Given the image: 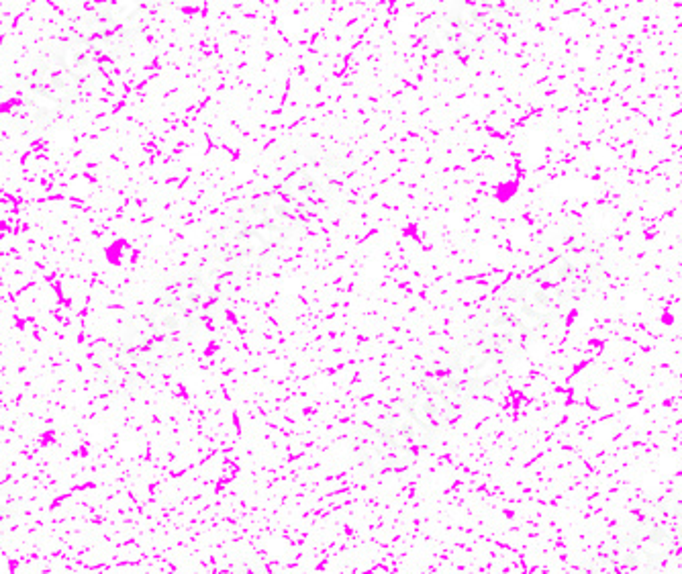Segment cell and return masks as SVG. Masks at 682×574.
Returning <instances> with one entry per match:
<instances>
[{"instance_id":"obj_1","label":"cell","mask_w":682,"mask_h":574,"mask_svg":"<svg viewBox=\"0 0 682 574\" xmlns=\"http://www.w3.org/2000/svg\"><path fill=\"white\" fill-rule=\"evenodd\" d=\"M333 166L323 162H313L307 166L292 170L289 176L280 182L278 192H282L286 198L297 203L300 209L321 203L327 197L329 189L333 184Z\"/></svg>"},{"instance_id":"obj_2","label":"cell","mask_w":682,"mask_h":574,"mask_svg":"<svg viewBox=\"0 0 682 574\" xmlns=\"http://www.w3.org/2000/svg\"><path fill=\"white\" fill-rule=\"evenodd\" d=\"M265 252H268V246L240 217L227 224L219 233L217 254L225 257L235 270L254 266Z\"/></svg>"},{"instance_id":"obj_3","label":"cell","mask_w":682,"mask_h":574,"mask_svg":"<svg viewBox=\"0 0 682 574\" xmlns=\"http://www.w3.org/2000/svg\"><path fill=\"white\" fill-rule=\"evenodd\" d=\"M392 443H397L399 448L407 452H417L427 446L429 442V429H425L421 423L413 418V413L408 411L407 403H394L391 405L389 411L384 415V423L380 427Z\"/></svg>"},{"instance_id":"obj_4","label":"cell","mask_w":682,"mask_h":574,"mask_svg":"<svg viewBox=\"0 0 682 574\" xmlns=\"http://www.w3.org/2000/svg\"><path fill=\"white\" fill-rule=\"evenodd\" d=\"M526 325L507 313H499L488 317L484 323L480 343L488 348L497 358H511L526 343Z\"/></svg>"},{"instance_id":"obj_5","label":"cell","mask_w":682,"mask_h":574,"mask_svg":"<svg viewBox=\"0 0 682 574\" xmlns=\"http://www.w3.org/2000/svg\"><path fill=\"white\" fill-rule=\"evenodd\" d=\"M408 411L413 413V418L417 419L423 427L434 432V429L448 427L456 418V407H451L442 394L427 389H417L411 393V397L407 401Z\"/></svg>"},{"instance_id":"obj_6","label":"cell","mask_w":682,"mask_h":574,"mask_svg":"<svg viewBox=\"0 0 682 574\" xmlns=\"http://www.w3.org/2000/svg\"><path fill=\"white\" fill-rule=\"evenodd\" d=\"M362 458L375 470H403L413 462L415 454L399 448L380 429H375L362 442Z\"/></svg>"},{"instance_id":"obj_7","label":"cell","mask_w":682,"mask_h":574,"mask_svg":"<svg viewBox=\"0 0 682 574\" xmlns=\"http://www.w3.org/2000/svg\"><path fill=\"white\" fill-rule=\"evenodd\" d=\"M454 364L474 384L491 383L501 372V358L494 356L483 343H468L459 348Z\"/></svg>"},{"instance_id":"obj_8","label":"cell","mask_w":682,"mask_h":574,"mask_svg":"<svg viewBox=\"0 0 682 574\" xmlns=\"http://www.w3.org/2000/svg\"><path fill=\"white\" fill-rule=\"evenodd\" d=\"M425 386L435 391L437 394H442L451 407L458 409L472 397L474 386L476 384H474L456 364H451L446 366V368H437L432 375H427Z\"/></svg>"},{"instance_id":"obj_9","label":"cell","mask_w":682,"mask_h":574,"mask_svg":"<svg viewBox=\"0 0 682 574\" xmlns=\"http://www.w3.org/2000/svg\"><path fill=\"white\" fill-rule=\"evenodd\" d=\"M446 17L450 21L464 29L466 33L472 35L474 39L483 38L488 31H493V27L499 23V11L497 6L488 3H468V4H456L446 11Z\"/></svg>"},{"instance_id":"obj_10","label":"cell","mask_w":682,"mask_h":574,"mask_svg":"<svg viewBox=\"0 0 682 574\" xmlns=\"http://www.w3.org/2000/svg\"><path fill=\"white\" fill-rule=\"evenodd\" d=\"M125 351L139 364L154 366L166 360L170 343L164 342L162 337L154 332L152 325L146 323V325L133 327L131 332H129V340L125 342Z\"/></svg>"},{"instance_id":"obj_11","label":"cell","mask_w":682,"mask_h":574,"mask_svg":"<svg viewBox=\"0 0 682 574\" xmlns=\"http://www.w3.org/2000/svg\"><path fill=\"white\" fill-rule=\"evenodd\" d=\"M537 281L550 284L562 297H574L585 289V276L578 268L564 256L550 257L543 266L537 270Z\"/></svg>"},{"instance_id":"obj_12","label":"cell","mask_w":682,"mask_h":574,"mask_svg":"<svg viewBox=\"0 0 682 574\" xmlns=\"http://www.w3.org/2000/svg\"><path fill=\"white\" fill-rule=\"evenodd\" d=\"M149 325L154 332L168 343L182 342L190 333L192 319L186 315L182 308H178L174 303H160L149 313Z\"/></svg>"},{"instance_id":"obj_13","label":"cell","mask_w":682,"mask_h":574,"mask_svg":"<svg viewBox=\"0 0 682 574\" xmlns=\"http://www.w3.org/2000/svg\"><path fill=\"white\" fill-rule=\"evenodd\" d=\"M562 300H564L562 294H560L556 289H551L550 284L537 281V278L523 284L521 294H519L521 307L537 321L551 317V315L558 313V308L562 307Z\"/></svg>"},{"instance_id":"obj_14","label":"cell","mask_w":682,"mask_h":574,"mask_svg":"<svg viewBox=\"0 0 682 574\" xmlns=\"http://www.w3.org/2000/svg\"><path fill=\"white\" fill-rule=\"evenodd\" d=\"M213 299H215L213 291L206 289L198 278H192V281H184L182 284L176 286L174 292H172L170 303H174L178 308H182L190 319H200L209 313Z\"/></svg>"},{"instance_id":"obj_15","label":"cell","mask_w":682,"mask_h":574,"mask_svg":"<svg viewBox=\"0 0 682 574\" xmlns=\"http://www.w3.org/2000/svg\"><path fill=\"white\" fill-rule=\"evenodd\" d=\"M256 203L265 217L284 233L297 225L300 215H303V209H300L297 203H292L290 198H286L282 192H272V195L260 197L256 198Z\"/></svg>"},{"instance_id":"obj_16","label":"cell","mask_w":682,"mask_h":574,"mask_svg":"<svg viewBox=\"0 0 682 574\" xmlns=\"http://www.w3.org/2000/svg\"><path fill=\"white\" fill-rule=\"evenodd\" d=\"M434 39L437 41L442 52L451 54V55H464L472 52L474 46V38L459 29L454 21H450L446 14L437 21V25L434 29Z\"/></svg>"},{"instance_id":"obj_17","label":"cell","mask_w":682,"mask_h":574,"mask_svg":"<svg viewBox=\"0 0 682 574\" xmlns=\"http://www.w3.org/2000/svg\"><path fill=\"white\" fill-rule=\"evenodd\" d=\"M240 219L246 224L251 232H254L257 238H260L265 246L272 248L276 246V243L284 238V232H280V229L272 224V221L265 217V215L262 213L260 207H257L256 198L251 200V203H248L246 207H243V211L240 215Z\"/></svg>"},{"instance_id":"obj_18","label":"cell","mask_w":682,"mask_h":574,"mask_svg":"<svg viewBox=\"0 0 682 574\" xmlns=\"http://www.w3.org/2000/svg\"><path fill=\"white\" fill-rule=\"evenodd\" d=\"M235 268L229 264L225 257H221L219 254H215L211 260H206L203 266H200L198 272V281L203 283L206 289L213 291V294H217L227 281H232Z\"/></svg>"},{"instance_id":"obj_19","label":"cell","mask_w":682,"mask_h":574,"mask_svg":"<svg viewBox=\"0 0 682 574\" xmlns=\"http://www.w3.org/2000/svg\"><path fill=\"white\" fill-rule=\"evenodd\" d=\"M66 70L72 76H90L92 72H97L98 57L95 46H86L80 43V47H70L63 57Z\"/></svg>"},{"instance_id":"obj_20","label":"cell","mask_w":682,"mask_h":574,"mask_svg":"<svg viewBox=\"0 0 682 574\" xmlns=\"http://www.w3.org/2000/svg\"><path fill=\"white\" fill-rule=\"evenodd\" d=\"M568 246L572 249H577V252H594L597 249V243H594V240L591 238L588 233H583V232H577L568 235Z\"/></svg>"},{"instance_id":"obj_21","label":"cell","mask_w":682,"mask_h":574,"mask_svg":"<svg viewBox=\"0 0 682 574\" xmlns=\"http://www.w3.org/2000/svg\"><path fill=\"white\" fill-rule=\"evenodd\" d=\"M235 574H268V572H262V570H251V569H243V570L235 572Z\"/></svg>"}]
</instances>
